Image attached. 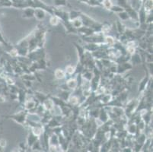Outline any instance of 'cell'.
Wrapping results in <instances>:
<instances>
[{"mask_svg":"<svg viewBox=\"0 0 153 152\" xmlns=\"http://www.w3.org/2000/svg\"><path fill=\"white\" fill-rule=\"evenodd\" d=\"M55 75H56V77L57 79H63L64 77V72L62 70H60V69H57L56 71V72H55Z\"/></svg>","mask_w":153,"mask_h":152,"instance_id":"1","label":"cell"},{"mask_svg":"<svg viewBox=\"0 0 153 152\" xmlns=\"http://www.w3.org/2000/svg\"><path fill=\"white\" fill-rule=\"evenodd\" d=\"M67 85L69 87H70V88H75L76 85H77V83H76V81L74 79L72 80H69V81H68V83H67Z\"/></svg>","mask_w":153,"mask_h":152,"instance_id":"2","label":"cell"},{"mask_svg":"<svg viewBox=\"0 0 153 152\" xmlns=\"http://www.w3.org/2000/svg\"><path fill=\"white\" fill-rule=\"evenodd\" d=\"M44 106L46 107V109L47 110H51L52 108H53V102L51 101V100H47V101H45V103H44Z\"/></svg>","mask_w":153,"mask_h":152,"instance_id":"3","label":"cell"},{"mask_svg":"<svg viewBox=\"0 0 153 152\" xmlns=\"http://www.w3.org/2000/svg\"><path fill=\"white\" fill-rule=\"evenodd\" d=\"M58 22H59V19L57 18V17H53V18H51V20H50V23H51V24H53V25L57 24Z\"/></svg>","mask_w":153,"mask_h":152,"instance_id":"4","label":"cell"},{"mask_svg":"<svg viewBox=\"0 0 153 152\" xmlns=\"http://www.w3.org/2000/svg\"><path fill=\"white\" fill-rule=\"evenodd\" d=\"M104 5L105 6L106 8H111V2L109 0H105V1L104 2Z\"/></svg>","mask_w":153,"mask_h":152,"instance_id":"5","label":"cell"},{"mask_svg":"<svg viewBox=\"0 0 153 152\" xmlns=\"http://www.w3.org/2000/svg\"><path fill=\"white\" fill-rule=\"evenodd\" d=\"M0 146L3 148L6 146V141L5 139H1L0 140Z\"/></svg>","mask_w":153,"mask_h":152,"instance_id":"6","label":"cell"},{"mask_svg":"<svg viewBox=\"0 0 153 152\" xmlns=\"http://www.w3.org/2000/svg\"><path fill=\"white\" fill-rule=\"evenodd\" d=\"M70 102H71V104H76L78 103V99H77V97H71Z\"/></svg>","mask_w":153,"mask_h":152,"instance_id":"7","label":"cell"},{"mask_svg":"<svg viewBox=\"0 0 153 152\" xmlns=\"http://www.w3.org/2000/svg\"><path fill=\"white\" fill-rule=\"evenodd\" d=\"M66 71L69 74H72L74 72V68L72 66H69V67H67Z\"/></svg>","mask_w":153,"mask_h":152,"instance_id":"8","label":"cell"},{"mask_svg":"<svg viewBox=\"0 0 153 152\" xmlns=\"http://www.w3.org/2000/svg\"><path fill=\"white\" fill-rule=\"evenodd\" d=\"M106 40L107 41V43H113V40L111 37H107Z\"/></svg>","mask_w":153,"mask_h":152,"instance_id":"9","label":"cell"},{"mask_svg":"<svg viewBox=\"0 0 153 152\" xmlns=\"http://www.w3.org/2000/svg\"><path fill=\"white\" fill-rule=\"evenodd\" d=\"M40 129H34V134L35 135H40V132H38Z\"/></svg>","mask_w":153,"mask_h":152,"instance_id":"10","label":"cell"},{"mask_svg":"<svg viewBox=\"0 0 153 152\" xmlns=\"http://www.w3.org/2000/svg\"><path fill=\"white\" fill-rule=\"evenodd\" d=\"M128 51H129V53H133L134 52V48L133 47H129L128 48Z\"/></svg>","mask_w":153,"mask_h":152,"instance_id":"11","label":"cell"},{"mask_svg":"<svg viewBox=\"0 0 153 152\" xmlns=\"http://www.w3.org/2000/svg\"><path fill=\"white\" fill-rule=\"evenodd\" d=\"M17 54H18V53L16 52V50H12V53H11V55H12V56H17Z\"/></svg>","mask_w":153,"mask_h":152,"instance_id":"12","label":"cell"}]
</instances>
